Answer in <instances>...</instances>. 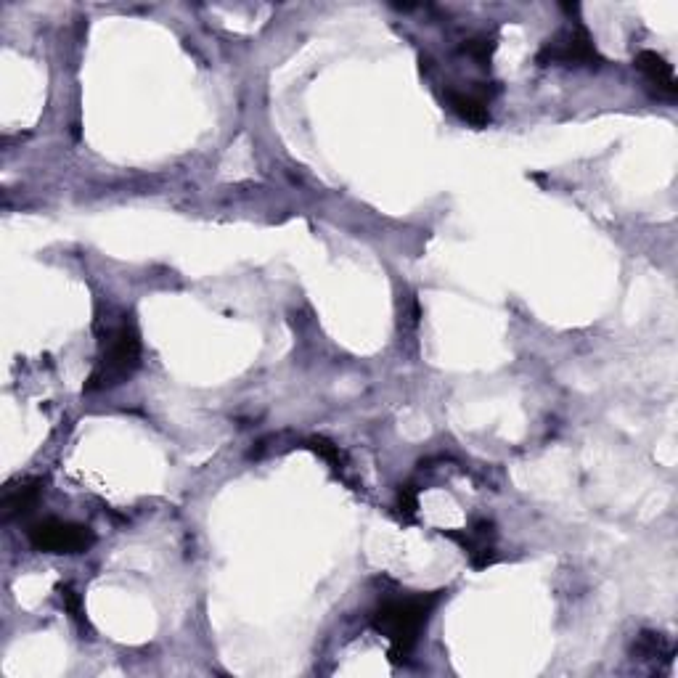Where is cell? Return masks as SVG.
<instances>
[{"mask_svg": "<svg viewBox=\"0 0 678 678\" xmlns=\"http://www.w3.org/2000/svg\"><path fill=\"white\" fill-rule=\"evenodd\" d=\"M443 599V591H432V594H416L408 599H395L385 602L374 612L371 626L374 631L382 633L390 641V660L392 663H406L414 647L419 644L427 620L437 602Z\"/></svg>", "mask_w": 678, "mask_h": 678, "instance_id": "cell-1", "label": "cell"}, {"mask_svg": "<svg viewBox=\"0 0 678 678\" xmlns=\"http://www.w3.org/2000/svg\"><path fill=\"white\" fill-rule=\"evenodd\" d=\"M141 366V337L130 321L106 334L98 361L91 377L85 382V392H104L125 385Z\"/></svg>", "mask_w": 678, "mask_h": 678, "instance_id": "cell-2", "label": "cell"}, {"mask_svg": "<svg viewBox=\"0 0 678 678\" xmlns=\"http://www.w3.org/2000/svg\"><path fill=\"white\" fill-rule=\"evenodd\" d=\"M27 538H30L32 549L46 551V554H83L96 543L91 528L77 525V522L56 520V517L35 522L27 530Z\"/></svg>", "mask_w": 678, "mask_h": 678, "instance_id": "cell-3", "label": "cell"}, {"mask_svg": "<svg viewBox=\"0 0 678 678\" xmlns=\"http://www.w3.org/2000/svg\"><path fill=\"white\" fill-rule=\"evenodd\" d=\"M538 64H562V67H602V53L583 27H567L557 32L538 51Z\"/></svg>", "mask_w": 678, "mask_h": 678, "instance_id": "cell-4", "label": "cell"}, {"mask_svg": "<svg viewBox=\"0 0 678 678\" xmlns=\"http://www.w3.org/2000/svg\"><path fill=\"white\" fill-rule=\"evenodd\" d=\"M443 535L453 538L459 543L464 554L469 557V562L480 570V567H488L496 562V549H493V522L480 520L475 522L472 530H443Z\"/></svg>", "mask_w": 678, "mask_h": 678, "instance_id": "cell-5", "label": "cell"}, {"mask_svg": "<svg viewBox=\"0 0 678 678\" xmlns=\"http://www.w3.org/2000/svg\"><path fill=\"white\" fill-rule=\"evenodd\" d=\"M636 69L647 77L649 85H655L657 93H663L668 98L678 96V83L673 75V67L660 56L657 51H639L636 53Z\"/></svg>", "mask_w": 678, "mask_h": 678, "instance_id": "cell-6", "label": "cell"}, {"mask_svg": "<svg viewBox=\"0 0 678 678\" xmlns=\"http://www.w3.org/2000/svg\"><path fill=\"white\" fill-rule=\"evenodd\" d=\"M40 496H43V480H24L19 485H8L3 493V504H0L3 520L11 522L16 517L30 514L38 506Z\"/></svg>", "mask_w": 678, "mask_h": 678, "instance_id": "cell-7", "label": "cell"}, {"mask_svg": "<svg viewBox=\"0 0 678 678\" xmlns=\"http://www.w3.org/2000/svg\"><path fill=\"white\" fill-rule=\"evenodd\" d=\"M448 104L456 114H459L461 120L469 122V125H475V128H483L490 122V112H488V101L483 96H477V93H459V91H448Z\"/></svg>", "mask_w": 678, "mask_h": 678, "instance_id": "cell-8", "label": "cell"}, {"mask_svg": "<svg viewBox=\"0 0 678 678\" xmlns=\"http://www.w3.org/2000/svg\"><path fill=\"white\" fill-rule=\"evenodd\" d=\"M308 448L310 451H316L318 456H321V459L326 461V464H329V467L334 469V472H342V469L347 467V459H345V453L339 451V445L337 443H332V440H326V437H310L308 440Z\"/></svg>", "mask_w": 678, "mask_h": 678, "instance_id": "cell-9", "label": "cell"}, {"mask_svg": "<svg viewBox=\"0 0 678 678\" xmlns=\"http://www.w3.org/2000/svg\"><path fill=\"white\" fill-rule=\"evenodd\" d=\"M56 594H59V602L61 607L69 612V618L75 620L77 626L85 628L88 623H85V610H83V599H80V594H77L75 588L69 586V583H59L56 586Z\"/></svg>", "mask_w": 678, "mask_h": 678, "instance_id": "cell-10", "label": "cell"}, {"mask_svg": "<svg viewBox=\"0 0 678 678\" xmlns=\"http://www.w3.org/2000/svg\"><path fill=\"white\" fill-rule=\"evenodd\" d=\"M493 51H496V43L490 38H475V40H467L464 46H461V53H467V56H472L475 61H480V64H488L490 56H493Z\"/></svg>", "mask_w": 678, "mask_h": 678, "instance_id": "cell-11", "label": "cell"}, {"mask_svg": "<svg viewBox=\"0 0 678 678\" xmlns=\"http://www.w3.org/2000/svg\"><path fill=\"white\" fill-rule=\"evenodd\" d=\"M398 509L403 517H414L416 509H419V501H416V490L411 485H400L398 490Z\"/></svg>", "mask_w": 678, "mask_h": 678, "instance_id": "cell-12", "label": "cell"}]
</instances>
